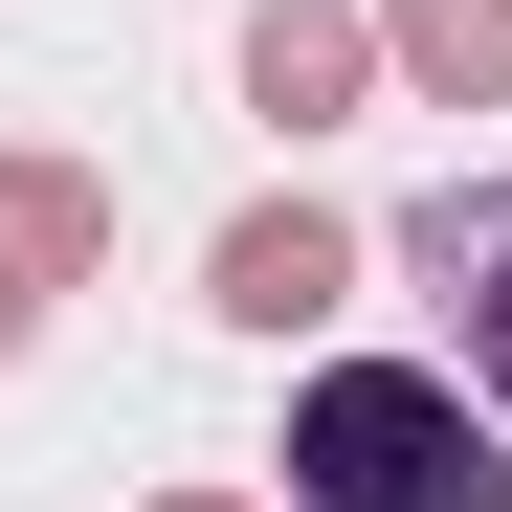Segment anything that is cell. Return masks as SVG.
I'll use <instances>...</instances> for the list:
<instances>
[{
    "label": "cell",
    "mask_w": 512,
    "mask_h": 512,
    "mask_svg": "<svg viewBox=\"0 0 512 512\" xmlns=\"http://www.w3.org/2000/svg\"><path fill=\"white\" fill-rule=\"evenodd\" d=\"M268 468H290V512H512V423L446 357H334Z\"/></svg>",
    "instance_id": "cell-1"
},
{
    "label": "cell",
    "mask_w": 512,
    "mask_h": 512,
    "mask_svg": "<svg viewBox=\"0 0 512 512\" xmlns=\"http://www.w3.org/2000/svg\"><path fill=\"white\" fill-rule=\"evenodd\" d=\"M401 268L446 290V357H468V401L512 423V179H446V201L401 223Z\"/></svg>",
    "instance_id": "cell-2"
},
{
    "label": "cell",
    "mask_w": 512,
    "mask_h": 512,
    "mask_svg": "<svg viewBox=\"0 0 512 512\" xmlns=\"http://www.w3.org/2000/svg\"><path fill=\"white\" fill-rule=\"evenodd\" d=\"M201 290H223L245 334H312L334 290H357V223H334V201H245V223H223V268H201Z\"/></svg>",
    "instance_id": "cell-3"
},
{
    "label": "cell",
    "mask_w": 512,
    "mask_h": 512,
    "mask_svg": "<svg viewBox=\"0 0 512 512\" xmlns=\"http://www.w3.org/2000/svg\"><path fill=\"white\" fill-rule=\"evenodd\" d=\"M379 90V23H334V0H268V23H245V112H290V134H334Z\"/></svg>",
    "instance_id": "cell-4"
},
{
    "label": "cell",
    "mask_w": 512,
    "mask_h": 512,
    "mask_svg": "<svg viewBox=\"0 0 512 512\" xmlns=\"http://www.w3.org/2000/svg\"><path fill=\"white\" fill-rule=\"evenodd\" d=\"M379 67L446 90V112H490V90H512V0H379Z\"/></svg>",
    "instance_id": "cell-5"
},
{
    "label": "cell",
    "mask_w": 512,
    "mask_h": 512,
    "mask_svg": "<svg viewBox=\"0 0 512 512\" xmlns=\"http://www.w3.org/2000/svg\"><path fill=\"white\" fill-rule=\"evenodd\" d=\"M0 245L67 290V268H112V179H67V156H0Z\"/></svg>",
    "instance_id": "cell-6"
},
{
    "label": "cell",
    "mask_w": 512,
    "mask_h": 512,
    "mask_svg": "<svg viewBox=\"0 0 512 512\" xmlns=\"http://www.w3.org/2000/svg\"><path fill=\"white\" fill-rule=\"evenodd\" d=\"M23 334H45V268H23V245H0V357H23Z\"/></svg>",
    "instance_id": "cell-7"
},
{
    "label": "cell",
    "mask_w": 512,
    "mask_h": 512,
    "mask_svg": "<svg viewBox=\"0 0 512 512\" xmlns=\"http://www.w3.org/2000/svg\"><path fill=\"white\" fill-rule=\"evenodd\" d=\"M179 512H223V490H179Z\"/></svg>",
    "instance_id": "cell-8"
}]
</instances>
